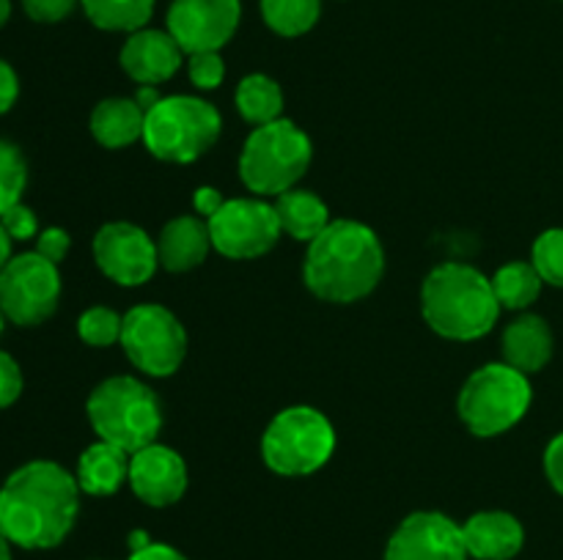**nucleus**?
<instances>
[{
	"instance_id": "f257e3e1",
	"label": "nucleus",
	"mask_w": 563,
	"mask_h": 560,
	"mask_svg": "<svg viewBox=\"0 0 563 560\" xmlns=\"http://www.w3.org/2000/svg\"><path fill=\"white\" fill-rule=\"evenodd\" d=\"M80 486L55 461H27L0 489V533L22 549H53L69 536Z\"/></svg>"
},
{
	"instance_id": "f03ea898",
	"label": "nucleus",
	"mask_w": 563,
	"mask_h": 560,
	"mask_svg": "<svg viewBox=\"0 0 563 560\" xmlns=\"http://www.w3.org/2000/svg\"><path fill=\"white\" fill-rule=\"evenodd\" d=\"M385 272L379 236L357 220H330L308 245L302 278L324 302H357L372 294Z\"/></svg>"
},
{
	"instance_id": "7ed1b4c3",
	"label": "nucleus",
	"mask_w": 563,
	"mask_h": 560,
	"mask_svg": "<svg viewBox=\"0 0 563 560\" xmlns=\"http://www.w3.org/2000/svg\"><path fill=\"white\" fill-rule=\"evenodd\" d=\"M423 318L438 335L451 340H476L495 327L500 302L493 280L476 267L449 261L427 275L421 289Z\"/></svg>"
},
{
	"instance_id": "20e7f679",
	"label": "nucleus",
	"mask_w": 563,
	"mask_h": 560,
	"mask_svg": "<svg viewBox=\"0 0 563 560\" xmlns=\"http://www.w3.org/2000/svg\"><path fill=\"white\" fill-rule=\"evenodd\" d=\"M86 415L99 439L126 453L157 443L163 428V404L148 384L135 377H110L91 390Z\"/></svg>"
},
{
	"instance_id": "39448f33",
	"label": "nucleus",
	"mask_w": 563,
	"mask_h": 560,
	"mask_svg": "<svg viewBox=\"0 0 563 560\" xmlns=\"http://www.w3.org/2000/svg\"><path fill=\"white\" fill-rule=\"evenodd\" d=\"M311 137L289 119L269 121L247 135L240 154V179L262 198L295 190L311 165Z\"/></svg>"
},
{
	"instance_id": "423d86ee",
	"label": "nucleus",
	"mask_w": 563,
	"mask_h": 560,
	"mask_svg": "<svg viewBox=\"0 0 563 560\" xmlns=\"http://www.w3.org/2000/svg\"><path fill=\"white\" fill-rule=\"evenodd\" d=\"M223 121L214 104L198 97H163L146 110L143 143L163 163H196L218 143Z\"/></svg>"
},
{
	"instance_id": "0eeeda50",
	"label": "nucleus",
	"mask_w": 563,
	"mask_h": 560,
	"mask_svg": "<svg viewBox=\"0 0 563 560\" xmlns=\"http://www.w3.org/2000/svg\"><path fill=\"white\" fill-rule=\"evenodd\" d=\"M531 401L528 373L517 371L509 362H489L467 377L456 410L476 437H498L526 417Z\"/></svg>"
},
{
	"instance_id": "6e6552de",
	"label": "nucleus",
	"mask_w": 563,
	"mask_h": 560,
	"mask_svg": "<svg viewBox=\"0 0 563 560\" xmlns=\"http://www.w3.org/2000/svg\"><path fill=\"white\" fill-rule=\"evenodd\" d=\"M335 450V428L313 406H289L269 421L262 437L264 464L278 475H311Z\"/></svg>"
},
{
	"instance_id": "1a4fd4ad",
	"label": "nucleus",
	"mask_w": 563,
	"mask_h": 560,
	"mask_svg": "<svg viewBox=\"0 0 563 560\" xmlns=\"http://www.w3.org/2000/svg\"><path fill=\"white\" fill-rule=\"evenodd\" d=\"M121 349L148 377H170L187 355V333L179 318L157 302L135 305L124 313Z\"/></svg>"
},
{
	"instance_id": "9d476101",
	"label": "nucleus",
	"mask_w": 563,
	"mask_h": 560,
	"mask_svg": "<svg viewBox=\"0 0 563 560\" xmlns=\"http://www.w3.org/2000/svg\"><path fill=\"white\" fill-rule=\"evenodd\" d=\"M60 300L58 264L38 253H22L0 272V307L5 318L20 327L47 322Z\"/></svg>"
},
{
	"instance_id": "9b49d317",
	"label": "nucleus",
	"mask_w": 563,
	"mask_h": 560,
	"mask_svg": "<svg viewBox=\"0 0 563 560\" xmlns=\"http://www.w3.org/2000/svg\"><path fill=\"white\" fill-rule=\"evenodd\" d=\"M207 223L214 250L234 261L264 256L278 245L280 234H284L275 206L262 198L225 201Z\"/></svg>"
},
{
	"instance_id": "f8f14e48",
	"label": "nucleus",
	"mask_w": 563,
	"mask_h": 560,
	"mask_svg": "<svg viewBox=\"0 0 563 560\" xmlns=\"http://www.w3.org/2000/svg\"><path fill=\"white\" fill-rule=\"evenodd\" d=\"M242 20L240 0H174L168 9V33L185 55L220 53L234 38Z\"/></svg>"
},
{
	"instance_id": "ddd939ff",
	"label": "nucleus",
	"mask_w": 563,
	"mask_h": 560,
	"mask_svg": "<svg viewBox=\"0 0 563 560\" xmlns=\"http://www.w3.org/2000/svg\"><path fill=\"white\" fill-rule=\"evenodd\" d=\"M93 261L119 285H143L157 272V242L137 225L115 220L93 236Z\"/></svg>"
},
{
	"instance_id": "4468645a",
	"label": "nucleus",
	"mask_w": 563,
	"mask_h": 560,
	"mask_svg": "<svg viewBox=\"0 0 563 560\" xmlns=\"http://www.w3.org/2000/svg\"><path fill=\"white\" fill-rule=\"evenodd\" d=\"M462 527L438 511H416L390 536L385 560H467Z\"/></svg>"
},
{
	"instance_id": "2eb2a0df",
	"label": "nucleus",
	"mask_w": 563,
	"mask_h": 560,
	"mask_svg": "<svg viewBox=\"0 0 563 560\" xmlns=\"http://www.w3.org/2000/svg\"><path fill=\"white\" fill-rule=\"evenodd\" d=\"M130 486L152 508L179 503L187 489V464L174 448L152 443L130 456Z\"/></svg>"
},
{
	"instance_id": "dca6fc26",
	"label": "nucleus",
	"mask_w": 563,
	"mask_h": 560,
	"mask_svg": "<svg viewBox=\"0 0 563 560\" xmlns=\"http://www.w3.org/2000/svg\"><path fill=\"white\" fill-rule=\"evenodd\" d=\"M121 69L141 86H159L170 80L185 64V49L179 47L168 31L157 27H141L130 33V38L121 47Z\"/></svg>"
},
{
	"instance_id": "f3484780",
	"label": "nucleus",
	"mask_w": 563,
	"mask_h": 560,
	"mask_svg": "<svg viewBox=\"0 0 563 560\" xmlns=\"http://www.w3.org/2000/svg\"><path fill=\"white\" fill-rule=\"evenodd\" d=\"M467 555L476 560H511L526 544L520 519L506 511H482L462 525Z\"/></svg>"
},
{
	"instance_id": "a211bd4d",
	"label": "nucleus",
	"mask_w": 563,
	"mask_h": 560,
	"mask_svg": "<svg viewBox=\"0 0 563 560\" xmlns=\"http://www.w3.org/2000/svg\"><path fill=\"white\" fill-rule=\"evenodd\" d=\"M212 250V236H209V223L198 214H181L165 223L157 236V256L159 267L168 272H187L203 264V258Z\"/></svg>"
},
{
	"instance_id": "6ab92c4d",
	"label": "nucleus",
	"mask_w": 563,
	"mask_h": 560,
	"mask_svg": "<svg viewBox=\"0 0 563 560\" xmlns=\"http://www.w3.org/2000/svg\"><path fill=\"white\" fill-rule=\"evenodd\" d=\"M553 329H550L548 318L537 316V313L517 316L504 329V338H500L504 360L522 373L542 371L550 362V357H553Z\"/></svg>"
},
{
	"instance_id": "aec40b11",
	"label": "nucleus",
	"mask_w": 563,
	"mask_h": 560,
	"mask_svg": "<svg viewBox=\"0 0 563 560\" xmlns=\"http://www.w3.org/2000/svg\"><path fill=\"white\" fill-rule=\"evenodd\" d=\"M130 456L124 448L113 443L88 445L77 461V486L80 492L93 494V497H108L115 494L124 481H130Z\"/></svg>"
},
{
	"instance_id": "412c9836",
	"label": "nucleus",
	"mask_w": 563,
	"mask_h": 560,
	"mask_svg": "<svg viewBox=\"0 0 563 560\" xmlns=\"http://www.w3.org/2000/svg\"><path fill=\"white\" fill-rule=\"evenodd\" d=\"M143 124H146V110L130 97L102 99L91 113V135L104 148H124L141 141Z\"/></svg>"
},
{
	"instance_id": "4be33fe9",
	"label": "nucleus",
	"mask_w": 563,
	"mask_h": 560,
	"mask_svg": "<svg viewBox=\"0 0 563 560\" xmlns=\"http://www.w3.org/2000/svg\"><path fill=\"white\" fill-rule=\"evenodd\" d=\"M275 214H278V223L284 234H289L291 239L308 242L311 245L319 234L330 225V209L317 192L311 190H286L275 198Z\"/></svg>"
},
{
	"instance_id": "5701e85b",
	"label": "nucleus",
	"mask_w": 563,
	"mask_h": 560,
	"mask_svg": "<svg viewBox=\"0 0 563 560\" xmlns=\"http://www.w3.org/2000/svg\"><path fill=\"white\" fill-rule=\"evenodd\" d=\"M234 99L242 119L256 126L278 121L284 113V91L267 75H247L245 80H240Z\"/></svg>"
},
{
	"instance_id": "b1692460",
	"label": "nucleus",
	"mask_w": 563,
	"mask_h": 560,
	"mask_svg": "<svg viewBox=\"0 0 563 560\" xmlns=\"http://www.w3.org/2000/svg\"><path fill=\"white\" fill-rule=\"evenodd\" d=\"M542 275L537 272L531 261H509L495 272L493 291L498 296L500 307L509 311H526L542 294Z\"/></svg>"
},
{
	"instance_id": "393cba45",
	"label": "nucleus",
	"mask_w": 563,
	"mask_h": 560,
	"mask_svg": "<svg viewBox=\"0 0 563 560\" xmlns=\"http://www.w3.org/2000/svg\"><path fill=\"white\" fill-rule=\"evenodd\" d=\"M80 5L93 25L119 33L141 31L154 14V0H80Z\"/></svg>"
},
{
	"instance_id": "a878e982",
	"label": "nucleus",
	"mask_w": 563,
	"mask_h": 560,
	"mask_svg": "<svg viewBox=\"0 0 563 560\" xmlns=\"http://www.w3.org/2000/svg\"><path fill=\"white\" fill-rule=\"evenodd\" d=\"M322 14V0H262V16L278 36H302Z\"/></svg>"
},
{
	"instance_id": "bb28decb",
	"label": "nucleus",
	"mask_w": 563,
	"mask_h": 560,
	"mask_svg": "<svg viewBox=\"0 0 563 560\" xmlns=\"http://www.w3.org/2000/svg\"><path fill=\"white\" fill-rule=\"evenodd\" d=\"M27 184V163L14 143L0 137V214L20 203Z\"/></svg>"
},
{
	"instance_id": "cd10ccee",
	"label": "nucleus",
	"mask_w": 563,
	"mask_h": 560,
	"mask_svg": "<svg viewBox=\"0 0 563 560\" xmlns=\"http://www.w3.org/2000/svg\"><path fill=\"white\" fill-rule=\"evenodd\" d=\"M121 329H124V316H119L115 311L104 305H93L77 318V335L86 340L88 346H113L115 340H121Z\"/></svg>"
},
{
	"instance_id": "c85d7f7f",
	"label": "nucleus",
	"mask_w": 563,
	"mask_h": 560,
	"mask_svg": "<svg viewBox=\"0 0 563 560\" xmlns=\"http://www.w3.org/2000/svg\"><path fill=\"white\" fill-rule=\"evenodd\" d=\"M531 264L542 275L544 283L563 289V228H550L537 236L531 250Z\"/></svg>"
},
{
	"instance_id": "c756f323",
	"label": "nucleus",
	"mask_w": 563,
	"mask_h": 560,
	"mask_svg": "<svg viewBox=\"0 0 563 560\" xmlns=\"http://www.w3.org/2000/svg\"><path fill=\"white\" fill-rule=\"evenodd\" d=\"M187 75H190V82L201 91H212L223 82L225 77V64L220 58V53L209 49V53H192L187 55Z\"/></svg>"
},
{
	"instance_id": "7c9ffc66",
	"label": "nucleus",
	"mask_w": 563,
	"mask_h": 560,
	"mask_svg": "<svg viewBox=\"0 0 563 560\" xmlns=\"http://www.w3.org/2000/svg\"><path fill=\"white\" fill-rule=\"evenodd\" d=\"M0 225H3L5 231H9L11 239H31V236L38 234V220L36 214H33V209H27L25 203H14L11 209H5L3 214H0Z\"/></svg>"
},
{
	"instance_id": "2f4dec72",
	"label": "nucleus",
	"mask_w": 563,
	"mask_h": 560,
	"mask_svg": "<svg viewBox=\"0 0 563 560\" xmlns=\"http://www.w3.org/2000/svg\"><path fill=\"white\" fill-rule=\"evenodd\" d=\"M22 393V371L16 360L5 351H0V410L11 406Z\"/></svg>"
},
{
	"instance_id": "473e14b6",
	"label": "nucleus",
	"mask_w": 563,
	"mask_h": 560,
	"mask_svg": "<svg viewBox=\"0 0 563 560\" xmlns=\"http://www.w3.org/2000/svg\"><path fill=\"white\" fill-rule=\"evenodd\" d=\"M77 0H22V9L36 22H60L75 11Z\"/></svg>"
},
{
	"instance_id": "72a5a7b5",
	"label": "nucleus",
	"mask_w": 563,
	"mask_h": 560,
	"mask_svg": "<svg viewBox=\"0 0 563 560\" xmlns=\"http://www.w3.org/2000/svg\"><path fill=\"white\" fill-rule=\"evenodd\" d=\"M69 245L71 239L64 228H44L36 239V253L47 258V261L60 264L66 258V253H69Z\"/></svg>"
},
{
	"instance_id": "f704fd0d",
	"label": "nucleus",
	"mask_w": 563,
	"mask_h": 560,
	"mask_svg": "<svg viewBox=\"0 0 563 560\" xmlns=\"http://www.w3.org/2000/svg\"><path fill=\"white\" fill-rule=\"evenodd\" d=\"M544 472H548L550 486L563 497V432L555 434L544 450Z\"/></svg>"
},
{
	"instance_id": "c9c22d12",
	"label": "nucleus",
	"mask_w": 563,
	"mask_h": 560,
	"mask_svg": "<svg viewBox=\"0 0 563 560\" xmlns=\"http://www.w3.org/2000/svg\"><path fill=\"white\" fill-rule=\"evenodd\" d=\"M16 97H20V80H16V71L0 58V115L9 113L14 108Z\"/></svg>"
},
{
	"instance_id": "e433bc0d",
	"label": "nucleus",
	"mask_w": 563,
	"mask_h": 560,
	"mask_svg": "<svg viewBox=\"0 0 563 560\" xmlns=\"http://www.w3.org/2000/svg\"><path fill=\"white\" fill-rule=\"evenodd\" d=\"M225 203V198L220 195V190H214V187H198L196 192H192V206H196L198 217L209 220L214 212H218L220 206Z\"/></svg>"
},
{
	"instance_id": "4c0bfd02",
	"label": "nucleus",
	"mask_w": 563,
	"mask_h": 560,
	"mask_svg": "<svg viewBox=\"0 0 563 560\" xmlns=\"http://www.w3.org/2000/svg\"><path fill=\"white\" fill-rule=\"evenodd\" d=\"M130 560H187L179 549L168 547V544H148V547L130 552Z\"/></svg>"
},
{
	"instance_id": "58836bf2",
	"label": "nucleus",
	"mask_w": 563,
	"mask_h": 560,
	"mask_svg": "<svg viewBox=\"0 0 563 560\" xmlns=\"http://www.w3.org/2000/svg\"><path fill=\"white\" fill-rule=\"evenodd\" d=\"M11 258H14V256H11V236H9V231L0 225V272L9 267Z\"/></svg>"
},
{
	"instance_id": "ea45409f",
	"label": "nucleus",
	"mask_w": 563,
	"mask_h": 560,
	"mask_svg": "<svg viewBox=\"0 0 563 560\" xmlns=\"http://www.w3.org/2000/svg\"><path fill=\"white\" fill-rule=\"evenodd\" d=\"M126 544H130V552H137V549L148 547V544H152V538H148L143 530H135V533H130Z\"/></svg>"
},
{
	"instance_id": "a19ab883",
	"label": "nucleus",
	"mask_w": 563,
	"mask_h": 560,
	"mask_svg": "<svg viewBox=\"0 0 563 560\" xmlns=\"http://www.w3.org/2000/svg\"><path fill=\"white\" fill-rule=\"evenodd\" d=\"M9 538L3 536V533H0V560H11V547H9Z\"/></svg>"
},
{
	"instance_id": "79ce46f5",
	"label": "nucleus",
	"mask_w": 563,
	"mask_h": 560,
	"mask_svg": "<svg viewBox=\"0 0 563 560\" xmlns=\"http://www.w3.org/2000/svg\"><path fill=\"white\" fill-rule=\"evenodd\" d=\"M9 16H11V3L9 0H0V27L9 22Z\"/></svg>"
},
{
	"instance_id": "37998d69",
	"label": "nucleus",
	"mask_w": 563,
	"mask_h": 560,
	"mask_svg": "<svg viewBox=\"0 0 563 560\" xmlns=\"http://www.w3.org/2000/svg\"><path fill=\"white\" fill-rule=\"evenodd\" d=\"M3 322H5V313H3V307H0V333H3Z\"/></svg>"
}]
</instances>
